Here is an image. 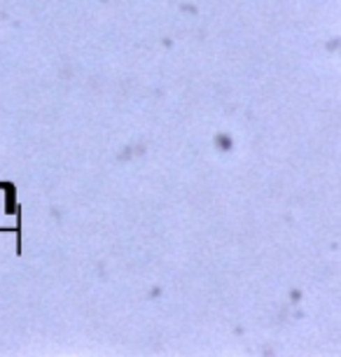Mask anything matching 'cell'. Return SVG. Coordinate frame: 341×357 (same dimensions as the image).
<instances>
[]
</instances>
